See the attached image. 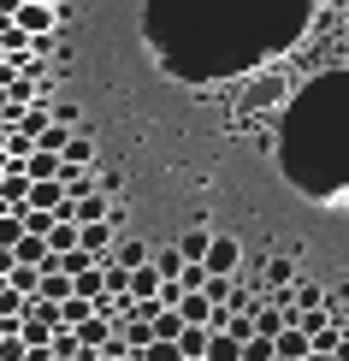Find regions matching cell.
Instances as JSON below:
<instances>
[{"instance_id":"cell-1","label":"cell","mask_w":349,"mask_h":361,"mask_svg":"<svg viewBox=\"0 0 349 361\" xmlns=\"http://www.w3.org/2000/svg\"><path fill=\"white\" fill-rule=\"evenodd\" d=\"M237 261H243V249L231 243V237H219V231H214V243H207V255H202V273H207V279H231V273H237Z\"/></svg>"},{"instance_id":"cell-2","label":"cell","mask_w":349,"mask_h":361,"mask_svg":"<svg viewBox=\"0 0 349 361\" xmlns=\"http://www.w3.org/2000/svg\"><path fill=\"white\" fill-rule=\"evenodd\" d=\"M59 166L89 172V166H95V137H89V130H71V137H66V148H59Z\"/></svg>"},{"instance_id":"cell-3","label":"cell","mask_w":349,"mask_h":361,"mask_svg":"<svg viewBox=\"0 0 349 361\" xmlns=\"http://www.w3.org/2000/svg\"><path fill=\"white\" fill-rule=\"evenodd\" d=\"M107 261L113 267H148V243H136V237H113V249H107Z\"/></svg>"},{"instance_id":"cell-4","label":"cell","mask_w":349,"mask_h":361,"mask_svg":"<svg viewBox=\"0 0 349 361\" xmlns=\"http://www.w3.org/2000/svg\"><path fill=\"white\" fill-rule=\"evenodd\" d=\"M154 290H160V273L154 267H130V302H154Z\"/></svg>"},{"instance_id":"cell-5","label":"cell","mask_w":349,"mask_h":361,"mask_svg":"<svg viewBox=\"0 0 349 361\" xmlns=\"http://www.w3.org/2000/svg\"><path fill=\"white\" fill-rule=\"evenodd\" d=\"M42 249H48V255H71V249H78V225H48V231H42Z\"/></svg>"},{"instance_id":"cell-6","label":"cell","mask_w":349,"mask_h":361,"mask_svg":"<svg viewBox=\"0 0 349 361\" xmlns=\"http://www.w3.org/2000/svg\"><path fill=\"white\" fill-rule=\"evenodd\" d=\"M237 355H243V343H237V338L207 332V350H202V361H237Z\"/></svg>"},{"instance_id":"cell-7","label":"cell","mask_w":349,"mask_h":361,"mask_svg":"<svg viewBox=\"0 0 349 361\" xmlns=\"http://www.w3.org/2000/svg\"><path fill=\"white\" fill-rule=\"evenodd\" d=\"M202 350H207V326H184V332H178V355L202 361Z\"/></svg>"},{"instance_id":"cell-8","label":"cell","mask_w":349,"mask_h":361,"mask_svg":"<svg viewBox=\"0 0 349 361\" xmlns=\"http://www.w3.org/2000/svg\"><path fill=\"white\" fill-rule=\"evenodd\" d=\"M207 243H214V231H184V243H178V255H184V267H202Z\"/></svg>"},{"instance_id":"cell-9","label":"cell","mask_w":349,"mask_h":361,"mask_svg":"<svg viewBox=\"0 0 349 361\" xmlns=\"http://www.w3.org/2000/svg\"><path fill=\"white\" fill-rule=\"evenodd\" d=\"M148 267H154L160 279H178V273H184V255H178V249H148Z\"/></svg>"},{"instance_id":"cell-10","label":"cell","mask_w":349,"mask_h":361,"mask_svg":"<svg viewBox=\"0 0 349 361\" xmlns=\"http://www.w3.org/2000/svg\"><path fill=\"white\" fill-rule=\"evenodd\" d=\"M89 314H95L89 302H78V296H66V302H59V326H66V332H78V326L89 320Z\"/></svg>"},{"instance_id":"cell-11","label":"cell","mask_w":349,"mask_h":361,"mask_svg":"<svg viewBox=\"0 0 349 361\" xmlns=\"http://www.w3.org/2000/svg\"><path fill=\"white\" fill-rule=\"evenodd\" d=\"M267 284L290 290V284H296V261H284V255H278V261H267Z\"/></svg>"},{"instance_id":"cell-12","label":"cell","mask_w":349,"mask_h":361,"mask_svg":"<svg viewBox=\"0 0 349 361\" xmlns=\"http://www.w3.org/2000/svg\"><path fill=\"white\" fill-rule=\"evenodd\" d=\"M6 290H18V296H36V267H12V273H6Z\"/></svg>"},{"instance_id":"cell-13","label":"cell","mask_w":349,"mask_h":361,"mask_svg":"<svg viewBox=\"0 0 349 361\" xmlns=\"http://www.w3.org/2000/svg\"><path fill=\"white\" fill-rule=\"evenodd\" d=\"M48 54H59V24L48 30V36H30V59H42V66H48Z\"/></svg>"},{"instance_id":"cell-14","label":"cell","mask_w":349,"mask_h":361,"mask_svg":"<svg viewBox=\"0 0 349 361\" xmlns=\"http://www.w3.org/2000/svg\"><path fill=\"white\" fill-rule=\"evenodd\" d=\"M18 237H24V219L18 214H0V249H12Z\"/></svg>"},{"instance_id":"cell-15","label":"cell","mask_w":349,"mask_h":361,"mask_svg":"<svg viewBox=\"0 0 349 361\" xmlns=\"http://www.w3.org/2000/svg\"><path fill=\"white\" fill-rule=\"evenodd\" d=\"M267 101H284V83H255L249 89V107H267Z\"/></svg>"},{"instance_id":"cell-16","label":"cell","mask_w":349,"mask_h":361,"mask_svg":"<svg viewBox=\"0 0 349 361\" xmlns=\"http://www.w3.org/2000/svg\"><path fill=\"white\" fill-rule=\"evenodd\" d=\"M237 361H272V338H249L243 343V355Z\"/></svg>"},{"instance_id":"cell-17","label":"cell","mask_w":349,"mask_h":361,"mask_svg":"<svg viewBox=\"0 0 349 361\" xmlns=\"http://www.w3.org/2000/svg\"><path fill=\"white\" fill-rule=\"evenodd\" d=\"M136 361H184V355H178V343H148Z\"/></svg>"},{"instance_id":"cell-18","label":"cell","mask_w":349,"mask_h":361,"mask_svg":"<svg viewBox=\"0 0 349 361\" xmlns=\"http://www.w3.org/2000/svg\"><path fill=\"white\" fill-rule=\"evenodd\" d=\"M0 361H30V350H24L18 338H0Z\"/></svg>"},{"instance_id":"cell-19","label":"cell","mask_w":349,"mask_h":361,"mask_svg":"<svg viewBox=\"0 0 349 361\" xmlns=\"http://www.w3.org/2000/svg\"><path fill=\"white\" fill-rule=\"evenodd\" d=\"M54 361H78V355H54Z\"/></svg>"}]
</instances>
